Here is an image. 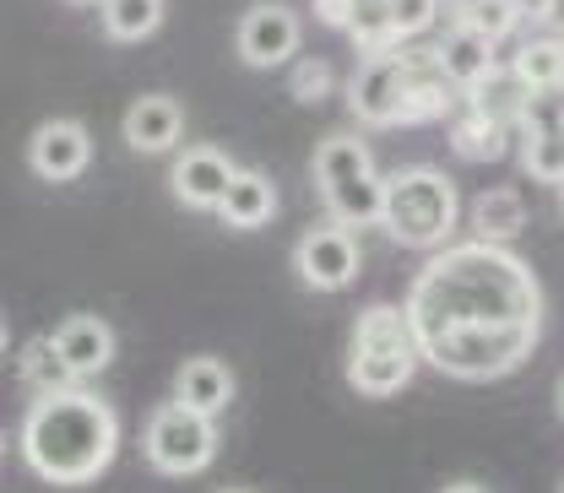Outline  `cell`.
<instances>
[{"instance_id":"obj_1","label":"cell","mask_w":564,"mask_h":493,"mask_svg":"<svg viewBox=\"0 0 564 493\" xmlns=\"http://www.w3.org/2000/svg\"><path fill=\"white\" fill-rule=\"evenodd\" d=\"M408 315L423 337L467 331V326H543V287L521 255L505 244H451L419 272L408 293Z\"/></svg>"},{"instance_id":"obj_2","label":"cell","mask_w":564,"mask_h":493,"mask_svg":"<svg viewBox=\"0 0 564 493\" xmlns=\"http://www.w3.org/2000/svg\"><path fill=\"white\" fill-rule=\"evenodd\" d=\"M120 450V418L104 396L70 385L55 396H33L17 423V456L28 461L33 478L55 489H82L104 478V467Z\"/></svg>"},{"instance_id":"obj_3","label":"cell","mask_w":564,"mask_h":493,"mask_svg":"<svg viewBox=\"0 0 564 493\" xmlns=\"http://www.w3.org/2000/svg\"><path fill=\"white\" fill-rule=\"evenodd\" d=\"M423 363L419 326L408 304H369L352 320L348 337V380L358 396H397Z\"/></svg>"},{"instance_id":"obj_4","label":"cell","mask_w":564,"mask_h":493,"mask_svg":"<svg viewBox=\"0 0 564 493\" xmlns=\"http://www.w3.org/2000/svg\"><path fill=\"white\" fill-rule=\"evenodd\" d=\"M380 228L408 244V250H434L451 239L456 228V185L451 174L429 168V163H408L386 179V217Z\"/></svg>"},{"instance_id":"obj_5","label":"cell","mask_w":564,"mask_h":493,"mask_svg":"<svg viewBox=\"0 0 564 493\" xmlns=\"http://www.w3.org/2000/svg\"><path fill=\"white\" fill-rule=\"evenodd\" d=\"M543 326H467V331H440L423 337V363H434L440 374L456 380H494L510 374L516 363H527V352L538 348Z\"/></svg>"},{"instance_id":"obj_6","label":"cell","mask_w":564,"mask_h":493,"mask_svg":"<svg viewBox=\"0 0 564 493\" xmlns=\"http://www.w3.org/2000/svg\"><path fill=\"white\" fill-rule=\"evenodd\" d=\"M141 450L163 478H191V472L212 467V456H217V423L196 407H185V402H169L147 418Z\"/></svg>"},{"instance_id":"obj_7","label":"cell","mask_w":564,"mask_h":493,"mask_svg":"<svg viewBox=\"0 0 564 493\" xmlns=\"http://www.w3.org/2000/svg\"><path fill=\"white\" fill-rule=\"evenodd\" d=\"M239 61L256 70H272V66H288L293 50H299V17L282 6V0H256L245 17H239Z\"/></svg>"},{"instance_id":"obj_8","label":"cell","mask_w":564,"mask_h":493,"mask_svg":"<svg viewBox=\"0 0 564 493\" xmlns=\"http://www.w3.org/2000/svg\"><path fill=\"white\" fill-rule=\"evenodd\" d=\"M293 266L299 277L321 293H343L358 277V239H352L343 222H326V228H310L293 250Z\"/></svg>"},{"instance_id":"obj_9","label":"cell","mask_w":564,"mask_h":493,"mask_svg":"<svg viewBox=\"0 0 564 493\" xmlns=\"http://www.w3.org/2000/svg\"><path fill=\"white\" fill-rule=\"evenodd\" d=\"M348 98H352V114L358 120H369V125H402V109H408V55L364 61V70L352 76Z\"/></svg>"},{"instance_id":"obj_10","label":"cell","mask_w":564,"mask_h":493,"mask_svg":"<svg viewBox=\"0 0 564 493\" xmlns=\"http://www.w3.org/2000/svg\"><path fill=\"white\" fill-rule=\"evenodd\" d=\"M234 179H239V168L228 163V152H223V146H191V152H180V157H174L169 190L180 196V207L217 211L223 207V196L234 190Z\"/></svg>"},{"instance_id":"obj_11","label":"cell","mask_w":564,"mask_h":493,"mask_svg":"<svg viewBox=\"0 0 564 493\" xmlns=\"http://www.w3.org/2000/svg\"><path fill=\"white\" fill-rule=\"evenodd\" d=\"M521 120H527V146H521L527 174L543 185H564V109L554 103V92H532Z\"/></svg>"},{"instance_id":"obj_12","label":"cell","mask_w":564,"mask_h":493,"mask_svg":"<svg viewBox=\"0 0 564 493\" xmlns=\"http://www.w3.org/2000/svg\"><path fill=\"white\" fill-rule=\"evenodd\" d=\"M28 163H33L39 179H55V185L76 179V174L93 163V136H87V125H76V120H50V125H39L33 141H28Z\"/></svg>"},{"instance_id":"obj_13","label":"cell","mask_w":564,"mask_h":493,"mask_svg":"<svg viewBox=\"0 0 564 493\" xmlns=\"http://www.w3.org/2000/svg\"><path fill=\"white\" fill-rule=\"evenodd\" d=\"M456 103H462V87L445 76L440 55H408V109H402V125L445 120V114H456Z\"/></svg>"},{"instance_id":"obj_14","label":"cell","mask_w":564,"mask_h":493,"mask_svg":"<svg viewBox=\"0 0 564 493\" xmlns=\"http://www.w3.org/2000/svg\"><path fill=\"white\" fill-rule=\"evenodd\" d=\"M180 136H185V109H180V98L147 92V98H137V103L126 109V146H137V152H169Z\"/></svg>"},{"instance_id":"obj_15","label":"cell","mask_w":564,"mask_h":493,"mask_svg":"<svg viewBox=\"0 0 564 493\" xmlns=\"http://www.w3.org/2000/svg\"><path fill=\"white\" fill-rule=\"evenodd\" d=\"M174 402H185V407L217 418V413L234 402V374H228V363H223V358H185L180 374H174Z\"/></svg>"},{"instance_id":"obj_16","label":"cell","mask_w":564,"mask_h":493,"mask_svg":"<svg viewBox=\"0 0 564 493\" xmlns=\"http://www.w3.org/2000/svg\"><path fill=\"white\" fill-rule=\"evenodd\" d=\"M55 342L66 352V363L76 369V380H93V374L109 369V358H115V331H109L98 315H70V320H61Z\"/></svg>"},{"instance_id":"obj_17","label":"cell","mask_w":564,"mask_h":493,"mask_svg":"<svg viewBox=\"0 0 564 493\" xmlns=\"http://www.w3.org/2000/svg\"><path fill=\"white\" fill-rule=\"evenodd\" d=\"M440 66H445V76L462 87V92H473V87H484L494 76V39H484V33H473V28H451L445 39H440Z\"/></svg>"},{"instance_id":"obj_18","label":"cell","mask_w":564,"mask_h":493,"mask_svg":"<svg viewBox=\"0 0 564 493\" xmlns=\"http://www.w3.org/2000/svg\"><path fill=\"white\" fill-rule=\"evenodd\" d=\"M527 228V201L510 190V185H494L473 201V239L484 244H510L516 233Z\"/></svg>"},{"instance_id":"obj_19","label":"cell","mask_w":564,"mask_h":493,"mask_svg":"<svg viewBox=\"0 0 564 493\" xmlns=\"http://www.w3.org/2000/svg\"><path fill=\"white\" fill-rule=\"evenodd\" d=\"M272 211H278L272 179L256 174V168H239V179H234V190L223 196L217 217H223L228 228H261V222H272Z\"/></svg>"},{"instance_id":"obj_20","label":"cell","mask_w":564,"mask_h":493,"mask_svg":"<svg viewBox=\"0 0 564 493\" xmlns=\"http://www.w3.org/2000/svg\"><path fill=\"white\" fill-rule=\"evenodd\" d=\"M17 374L28 380V391L33 396H55V391H70L76 385V369L66 363V352L55 337H33L22 358H17Z\"/></svg>"},{"instance_id":"obj_21","label":"cell","mask_w":564,"mask_h":493,"mask_svg":"<svg viewBox=\"0 0 564 493\" xmlns=\"http://www.w3.org/2000/svg\"><path fill=\"white\" fill-rule=\"evenodd\" d=\"M510 76H516L527 92H564V39L560 33H543V39L521 44Z\"/></svg>"},{"instance_id":"obj_22","label":"cell","mask_w":564,"mask_h":493,"mask_svg":"<svg viewBox=\"0 0 564 493\" xmlns=\"http://www.w3.org/2000/svg\"><path fill=\"white\" fill-rule=\"evenodd\" d=\"M364 174H375V163H369V146L358 136H326L315 146V185H321V196L348 185V179H364Z\"/></svg>"},{"instance_id":"obj_23","label":"cell","mask_w":564,"mask_h":493,"mask_svg":"<svg viewBox=\"0 0 564 493\" xmlns=\"http://www.w3.org/2000/svg\"><path fill=\"white\" fill-rule=\"evenodd\" d=\"M326 207L343 228H369L386 217V179L380 174H364V179H348L337 190H326Z\"/></svg>"},{"instance_id":"obj_24","label":"cell","mask_w":564,"mask_h":493,"mask_svg":"<svg viewBox=\"0 0 564 493\" xmlns=\"http://www.w3.org/2000/svg\"><path fill=\"white\" fill-rule=\"evenodd\" d=\"M505 131H510V120H494V114H484V109L462 103V114L451 120V146H456L462 157L489 163V157L505 152Z\"/></svg>"},{"instance_id":"obj_25","label":"cell","mask_w":564,"mask_h":493,"mask_svg":"<svg viewBox=\"0 0 564 493\" xmlns=\"http://www.w3.org/2000/svg\"><path fill=\"white\" fill-rule=\"evenodd\" d=\"M104 33L115 44H141L147 33L163 28V0H104Z\"/></svg>"},{"instance_id":"obj_26","label":"cell","mask_w":564,"mask_h":493,"mask_svg":"<svg viewBox=\"0 0 564 493\" xmlns=\"http://www.w3.org/2000/svg\"><path fill=\"white\" fill-rule=\"evenodd\" d=\"M516 6L510 0H456V28H473V33H484V39H505V33H516Z\"/></svg>"},{"instance_id":"obj_27","label":"cell","mask_w":564,"mask_h":493,"mask_svg":"<svg viewBox=\"0 0 564 493\" xmlns=\"http://www.w3.org/2000/svg\"><path fill=\"white\" fill-rule=\"evenodd\" d=\"M288 92H293L299 103H321V98L332 92V61H299L293 76H288Z\"/></svg>"},{"instance_id":"obj_28","label":"cell","mask_w":564,"mask_h":493,"mask_svg":"<svg viewBox=\"0 0 564 493\" xmlns=\"http://www.w3.org/2000/svg\"><path fill=\"white\" fill-rule=\"evenodd\" d=\"M434 17H440V0H391V22H397L402 39H413V33H423V28H434Z\"/></svg>"},{"instance_id":"obj_29","label":"cell","mask_w":564,"mask_h":493,"mask_svg":"<svg viewBox=\"0 0 564 493\" xmlns=\"http://www.w3.org/2000/svg\"><path fill=\"white\" fill-rule=\"evenodd\" d=\"M358 6H364V0H315V11H321V22H326V28H343V33H348V28H352V17H358Z\"/></svg>"},{"instance_id":"obj_30","label":"cell","mask_w":564,"mask_h":493,"mask_svg":"<svg viewBox=\"0 0 564 493\" xmlns=\"http://www.w3.org/2000/svg\"><path fill=\"white\" fill-rule=\"evenodd\" d=\"M510 6H516L521 22H549V17H560V0H510Z\"/></svg>"},{"instance_id":"obj_31","label":"cell","mask_w":564,"mask_h":493,"mask_svg":"<svg viewBox=\"0 0 564 493\" xmlns=\"http://www.w3.org/2000/svg\"><path fill=\"white\" fill-rule=\"evenodd\" d=\"M445 493H489V489H478V483H451Z\"/></svg>"},{"instance_id":"obj_32","label":"cell","mask_w":564,"mask_h":493,"mask_svg":"<svg viewBox=\"0 0 564 493\" xmlns=\"http://www.w3.org/2000/svg\"><path fill=\"white\" fill-rule=\"evenodd\" d=\"M76 6H104V0H76Z\"/></svg>"},{"instance_id":"obj_33","label":"cell","mask_w":564,"mask_h":493,"mask_svg":"<svg viewBox=\"0 0 564 493\" xmlns=\"http://www.w3.org/2000/svg\"><path fill=\"white\" fill-rule=\"evenodd\" d=\"M560 413H564V380H560Z\"/></svg>"},{"instance_id":"obj_34","label":"cell","mask_w":564,"mask_h":493,"mask_svg":"<svg viewBox=\"0 0 564 493\" xmlns=\"http://www.w3.org/2000/svg\"><path fill=\"white\" fill-rule=\"evenodd\" d=\"M560 207H564V185H560Z\"/></svg>"},{"instance_id":"obj_35","label":"cell","mask_w":564,"mask_h":493,"mask_svg":"<svg viewBox=\"0 0 564 493\" xmlns=\"http://www.w3.org/2000/svg\"><path fill=\"white\" fill-rule=\"evenodd\" d=\"M228 493H239V489H228Z\"/></svg>"},{"instance_id":"obj_36","label":"cell","mask_w":564,"mask_h":493,"mask_svg":"<svg viewBox=\"0 0 564 493\" xmlns=\"http://www.w3.org/2000/svg\"><path fill=\"white\" fill-rule=\"evenodd\" d=\"M560 493H564V483H560Z\"/></svg>"}]
</instances>
